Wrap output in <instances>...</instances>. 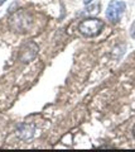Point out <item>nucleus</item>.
I'll return each instance as SVG.
<instances>
[{"label":"nucleus","instance_id":"nucleus-1","mask_svg":"<svg viewBox=\"0 0 135 152\" xmlns=\"http://www.w3.org/2000/svg\"><path fill=\"white\" fill-rule=\"evenodd\" d=\"M104 22L99 18H87L85 20H82L78 26V31L82 36L92 38L99 36L101 31L104 29Z\"/></svg>","mask_w":135,"mask_h":152},{"label":"nucleus","instance_id":"nucleus-2","mask_svg":"<svg viewBox=\"0 0 135 152\" xmlns=\"http://www.w3.org/2000/svg\"><path fill=\"white\" fill-rule=\"evenodd\" d=\"M126 9V4L124 1H120V0H111L106 9V18L108 20H110L111 23H116L121 19L123 14Z\"/></svg>","mask_w":135,"mask_h":152},{"label":"nucleus","instance_id":"nucleus-3","mask_svg":"<svg viewBox=\"0 0 135 152\" xmlns=\"http://www.w3.org/2000/svg\"><path fill=\"white\" fill-rule=\"evenodd\" d=\"M37 53H38V46L34 42H30V43L25 45L24 48H23L20 55V61L22 62H30L37 56Z\"/></svg>","mask_w":135,"mask_h":152},{"label":"nucleus","instance_id":"nucleus-4","mask_svg":"<svg viewBox=\"0 0 135 152\" xmlns=\"http://www.w3.org/2000/svg\"><path fill=\"white\" fill-rule=\"evenodd\" d=\"M17 134L19 136V138L28 141L30 138H33L34 136V127L30 124H20L17 129Z\"/></svg>","mask_w":135,"mask_h":152},{"label":"nucleus","instance_id":"nucleus-5","mask_svg":"<svg viewBox=\"0 0 135 152\" xmlns=\"http://www.w3.org/2000/svg\"><path fill=\"white\" fill-rule=\"evenodd\" d=\"M130 36H131L133 39H135V22H133L131 27H130Z\"/></svg>","mask_w":135,"mask_h":152},{"label":"nucleus","instance_id":"nucleus-6","mask_svg":"<svg viewBox=\"0 0 135 152\" xmlns=\"http://www.w3.org/2000/svg\"><path fill=\"white\" fill-rule=\"evenodd\" d=\"M92 1H94V0H83V4H85V5H88V4H91Z\"/></svg>","mask_w":135,"mask_h":152},{"label":"nucleus","instance_id":"nucleus-7","mask_svg":"<svg viewBox=\"0 0 135 152\" xmlns=\"http://www.w3.org/2000/svg\"><path fill=\"white\" fill-rule=\"evenodd\" d=\"M5 1H6V0H0V7H1V5H3V4H4V3H5Z\"/></svg>","mask_w":135,"mask_h":152},{"label":"nucleus","instance_id":"nucleus-8","mask_svg":"<svg viewBox=\"0 0 135 152\" xmlns=\"http://www.w3.org/2000/svg\"><path fill=\"white\" fill-rule=\"evenodd\" d=\"M133 133H134V137H135V126H134V128H133Z\"/></svg>","mask_w":135,"mask_h":152}]
</instances>
